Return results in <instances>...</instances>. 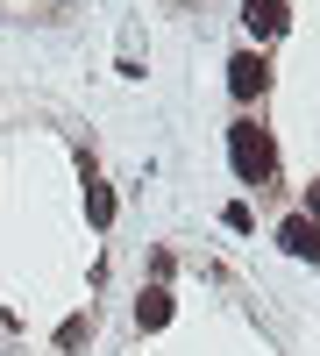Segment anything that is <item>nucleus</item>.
Returning <instances> with one entry per match:
<instances>
[{
	"mask_svg": "<svg viewBox=\"0 0 320 356\" xmlns=\"http://www.w3.org/2000/svg\"><path fill=\"white\" fill-rule=\"evenodd\" d=\"M85 221H93V228H107V221H114V193L100 186V178H85Z\"/></svg>",
	"mask_w": 320,
	"mask_h": 356,
	"instance_id": "nucleus-6",
	"label": "nucleus"
},
{
	"mask_svg": "<svg viewBox=\"0 0 320 356\" xmlns=\"http://www.w3.org/2000/svg\"><path fill=\"white\" fill-rule=\"evenodd\" d=\"M171 314H178L171 285H150V292L135 300V328H142V335H157V328H171Z\"/></svg>",
	"mask_w": 320,
	"mask_h": 356,
	"instance_id": "nucleus-4",
	"label": "nucleus"
},
{
	"mask_svg": "<svg viewBox=\"0 0 320 356\" xmlns=\"http://www.w3.org/2000/svg\"><path fill=\"white\" fill-rule=\"evenodd\" d=\"M264 86H271L264 50H235V57H228V93H235L242 107H249V100H264Z\"/></svg>",
	"mask_w": 320,
	"mask_h": 356,
	"instance_id": "nucleus-2",
	"label": "nucleus"
},
{
	"mask_svg": "<svg viewBox=\"0 0 320 356\" xmlns=\"http://www.w3.org/2000/svg\"><path fill=\"white\" fill-rule=\"evenodd\" d=\"M242 29L256 43H271L278 29H285V0H242Z\"/></svg>",
	"mask_w": 320,
	"mask_h": 356,
	"instance_id": "nucleus-5",
	"label": "nucleus"
},
{
	"mask_svg": "<svg viewBox=\"0 0 320 356\" xmlns=\"http://www.w3.org/2000/svg\"><path fill=\"white\" fill-rule=\"evenodd\" d=\"M228 164H235V178L249 193H271L278 186V150H271V129H256L249 114L242 122H228Z\"/></svg>",
	"mask_w": 320,
	"mask_h": 356,
	"instance_id": "nucleus-1",
	"label": "nucleus"
},
{
	"mask_svg": "<svg viewBox=\"0 0 320 356\" xmlns=\"http://www.w3.org/2000/svg\"><path fill=\"white\" fill-rule=\"evenodd\" d=\"M299 214H306V221L320 228V178H313V186H306V207H299Z\"/></svg>",
	"mask_w": 320,
	"mask_h": 356,
	"instance_id": "nucleus-9",
	"label": "nucleus"
},
{
	"mask_svg": "<svg viewBox=\"0 0 320 356\" xmlns=\"http://www.w3.org/2000/svg\"><path fill=\"white\" fill-rule=\"evenodd\" d=\"M278 250L299 257V264H320V228H313L306 214H285V221H278Z\"/></svg>",
	"mask_w": 320,
	"mask_h": 356,
	"instance_id": "nucleus-3",
	"label": "nucleus"
},
{
	"mask_svg": "<svg viewBox=\"0 0 320 356\" xmlns=\"http://www.w3.org/2000/svg\"><path fill=\"white\" fill-rule=\"evenodd\" d=\"M85 342H93V314H71L65 328H57V349H65V356H78Z\"/></svg>",
	"mask_w": 320,
	"mask_h": 356,
	"instance_id": "nucleus-7",
	"label": "nucleus"
},
{
	"mask_svg": "<svg viewBox=\"0 0 320 356\" xmlns=\"http://www.w3.org/2000/svg\"><path fill=\"white\" fill-rule=\"evenodd\" d=\"M221 228H228V235H249V228H256V207H249V200H228V207H221Z\"/></svg>",
	"mask_w": 320,
	"mask_h": 356,
	"instance_id": "nucleus-8",
	"label": "nucleus"
}]
</instances>
